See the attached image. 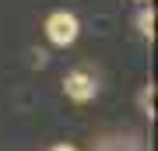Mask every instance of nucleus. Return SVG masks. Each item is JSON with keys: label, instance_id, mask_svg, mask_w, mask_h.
Returning a JSON list of instances; mask_svg holds the SVG:
<instances>
[{"label": "nucleus", "instance_id": "obj_1", "mask_svg": "<svg viewBox=\"0 0 158 151\" xmlns=\"http://www.w3.org/2000/svg\"><path fill=\"white\" fill-rule=\"evenodd\" d=\"M77 35H81V21L70 11H53L49 18H46V39H49L53 46L67 49L70 42H77Z\"/></svg>", "mask_w": 158, "mask_h": 151}, {"label": "nucleus", "instance_id": "obj_4", "mask_svg": "<svg viewBox=\"0 0 158 151\" xmlns=\"http://www.w3.org/2000/svg\"><path fill=\"white\" fill-rule=\"evenodd\" d=\"M49 151H77L74 144H56V148H49Z\"/></svg>", "mask_w": 158, "mask_h": 151}, {"label": "nucleus", "instance_id": "obj_2", "mask_svg": "<svg viewBox=\"0 0 158 151\" xmlns=\"http://www.w3.org/2000/svg\"><path fill=\"white\" fill-rule=\"evenodd\" d=\"M63 91H67V99H74V102H91L95 91H98V84H95V78H91L88 70H70L67 78H63Z\"/></svg>", "mask_w": 158, "mask_h": 151}, {"label": "nucleus", "instance_id": "obj_3", "mask_svg": "<svg viewBox=\"0 0 158 151\" xmlns=\"http://www.w3.org/2000/svg\"><path fill=\"white\" fill-rule=\"evenodd\" d=\"M137 25H141V35H148V39H151L155 35V11H141V18H137Z\"/></svg>", "mask_w": 158, "mask_h": 151}]
</instances>
